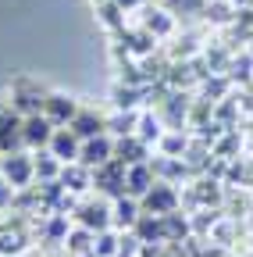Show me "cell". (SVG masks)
<instances>
[{"mask_svg": "<svg viewBox=\"0 0 253 257\" xmlns=\"http://www.w3.org/2000/svg\"><path fill=\"white\" fill-rule=\"evenodd\" d=\"M72 221L79 229H89L93 236L111 229V200L100 197V193H86V197H79L75 207H72Z\"/></svg>", "mask_w": 253, "mask_h": 257, "instance_id": "cell-1", "label": "cell"}, {"mask_svg": "<svg viewBox=\"0 0 253 257\" xmlns=\"http://www.w3.org/2000/svg\"><path fill=\"white\" fill-rule=\"evenodd\" d=\"M0 175H4L15 189H29L36 182V157H33V150L0 154Z\"/></svg>", "mask_w": 253, "mask_h": 257, "instance_id": "cell-2", "label": "cell"}, {"mask_svg": "<svg viewBox=\"0 0 253 257\" xmlns=\"http://www.w3.org/2000/svg\"><path fill=\"white\" fill-rule=\"evenodd\" d=\"M43 100H47V89L40 86V82H33V79H18L15 86H11V111H18L22 118H29V114H43Z\"/></svg>", "mask_w": 253, "mask_h": 257, "instance_id": "cell-3", "label": "cell"}, {"mask_svg": "<svg viewBox=\"0 0 253 257\" xmlns=\"http://www.w3.org/2000/svg\"><path fill=\"white\" fill-rule=\"evenodd\" d=\"M125 172H129V165L118 161V157H111L100 168H93V193H100V197H107V200L121 197L125 193Z\"/></svg>", "mask_w": 253, "mask_h": 257, "instance_id": "cell-4", "label": "cell"}, {"mask_svg": "<svg viewBox=\"0 0 253 257\" xmlns=\"http://www.w3.org/2000/svg\"><path fill=\"white\" fill-rule=\"evenodd\" d=\"M139 204H143V214H157V218H164V214H175V211H178L182 197H178V189H175L171 182H161V179H157V182L150 186V193H146Z\"/></svg>", "mask_w": 253, "mask_h": 257, "instance_id": "cell-5", "label": "cell"}, {"mask_svg": "<svg viewBox=\"0 0 253 257\" xmlns=\"http://www.w3.org/2000/svg\"><path fill=\"white\" fill-rule=\"evenodd\" d=\"M79 100L72 93H47V100H43V118L54 125V128H65L72 125V118L79 114Z\"/></svg>", "mask_w": 253, "mask_h": 257, "instance_id": "cell-6", "label": "cell"}, {"mask_svg": "<svg viewBox=\"0 0 253 257\" xmlns=\"http://www.w3.org/2000/svg\"><path fill=\"white\" fill-rule=\"evenodd\" d=\"M139 218H143V204H139L136 197L121 193V197L111 200V229H118V232H132Z\"/></svg>", "mask_w": 253, "mask_h": 257, "instance_id": "cell-7", "label": "cell"}, {"mask_svg": "<svg viewBox=\"0 0 253 257\" xmlns=\"http://www.w3.org/2000/svg\"><path fill=\"white\" fill-rule=\"evenodd\" d=\"M22 125L25 118L11 107L0 111V154H15V150H25V140H22Z\"/></svg>", "mask_w": 253, "mask_h": 257, "instance_id": "cell-8", "label": "cell"}, {"mask_svg": "<svg viewBox=\"0 0 253 257\" xmlns=\"http://www.w3.org/2000/svg\"><path fill=\"white\" fill-rule=\"evenodd\" d=\"M47 150L61 161V165H75L79 154H82V140L65 125V128H54V136H50V147H47Z\"/></svg>", "mask_w": 253, "mask_h": 257, "instance_id": "cell-9", "label": "cell"}, {"mask_svg": "<svg viewBox=\"0 0 253 257\" xmlns=\"http://www.w3.org/2000/svg\"><path fill=\"white\" fill-rule=\"evenodd\" d=\"M111 157H114V136L104 133V136H93V140L82 143L79 165H86V168H100V165H107Z\"/></svg>", "mask_w": 253, "mask_h": 257, "instance_id": "cell-10", "label": "cell"}, {"mask_svg": "<svg viewBox=\"0 0 253 257\" xmlns=\"http://www.w3.org/2000/svg\"><path fill=\"white\" fill-rule=\"evenodd\" d=\"M50 136H54V125L43 118V114H29L25 125H22V140H25V150H47L50 147Z\"/></svg>", "mask_w": 253, "mask_h": 257, "instance_id": "cell-11", "label": "cell"}, {"mask_svg": "<svg viewBox=\"0 0 253 257\" xmlns=\"http://www.w3.org/2000/svg\"><path fill=\"white\" fill-rule=\"evenodd\" d=\"M61 186L68 189V197H86V193H93V168H86V165H65V172H61V179H57Z\"/></svg>", "mask_w": 253, "mask_h": 257, "instance_id": "cell-12", "label": "cell"}, {"mask_svg": "<svg viewBox=\"0 0 253 257\" xmlns=\"http://www.w3.org/2000/svg\"><path fill=\"white\" fill-rule=\"evenodd\" d=\"M72 133L86 143V140H93V136H104L107 133V118L104 114H97V111H93V107H79V114L72 118Z\"/></svg>", "mask_w": 253, "mask_h": 257, "instance_id": "cell-13", "label": "cell"}, {"mask_svg": "<svg viewBox=\"0 0 253 257\" xmlns=\"http://www.w3.org/2000/svg\"><path fill=\"white\" fill-rule=\"evenodd\" d=\"M153 182H157V175H153V165H150V161H143V165H129V172H125V193L136 197V200L146 197Z\"/></svg>", "mask_w": 253, "mask_h": 257, "instance_id": "cell-14", "label": "cell"}, {"mask_svg": "<svg viewBox=\"0 0 253 257\" xmlns=\"http://www.w3.org/2000/svg\"><path fill=\"white\" fill-rule=\"evenodd\" d=\"M114 157L125 161V165H143V161H150V147L139 136H121L114 140Z\"/></svg>", "mask_w": 253, "mask_h": 257, "instance_id": "cell-15", "label": "cell"}, {"mask_svg": "<svg viewBox=\"0 0 253 257\" xmlns=\"http://www.w3.org/2000/svg\"><path fill=\"white\" fill-rule=\"evenodd\" d=\"M29 236L22 225H0V257H18L25 250Z\"/></svg>", "mask_w": 253, "mask_h": 257, "instance_id": "cell-16", "label": "cell"}, {"mask_svg": "<svg viewBox=\"0 0 253 257\" xmlns=\"http://www.w3.org/2000/svg\"><path fill=\"white\" fill-rule=\"evenodd\" d=\"M33 157H36V182H40V186H43V182H57V179H61L65 165H61V161H57L50 150H36Z\"/></svg>", "mask_w": 253, "mask_h": 257, "instance_id": "cell-17", "label": "cell"}, {"mask_svg": "<svg viewBox=\"0 0 253 257\" xmlns=\"http://www.w3.org/2000/svg\"><path fill=\"white\" fill-rule=\"evenodd\" d=\"M136 125H139V111H118V114L107 118V133H111L114 140L136 136Z\"/></svg>", "mask_w": 253, "mask_h": 257, "instance_id": "cell-18", "label": "cell"}, {"mask_svg": "<svg viewBox=\"0 0 253 257\" xmlns=\"http://www.w3.org/2000/svg\"><path fill=\"white\" fill-rule=\"evenodd\" d=\"M121 250V232L118 229H104L93 236V257H118Z\"/></svg>", "mask_w": 253, "mask_h": 257, "instance_id": "cell-19", "label": "cell"}, {"mask_svg": "<svg viewBox=\"0 0 253 257\" xmlns=\"http://www.w3.org/2000/svg\"><path fill=\"white\" fill-rule=\"evenodd\" d=\"M143 25H146V32H150L153 40H161V36H168V32L175 29V18H171L168 11H161V8H157V11H146Z\"/></svg>", "mask_w": 253, "mask_h": 257, "instance_id": "cell-20", "label": "cell"}, {"mask_svg": "<svg viewBox=\"0 0 253 257\" xmlns=\"http://www.w3.org/2000/svg\"><path fill=\"white\" fill-rule=\"evenodd\" d=\"M136 136H139L146 147H150V143H161V136H164V125H161V118H153V114H139Z\"/></svg>", "mask_w": 253, "mask_h": 257, "instance_id": "cell-21", "label": "cell"}, {"mask_svg": "<svg viewBox=\"0 0 253 257\" xmlns=\"http://www.w3.org/2000/svg\"><path fill=\"white\" fill-rule=\"evenodd\" d=\"M97 15H100V22H104L111 32H121V29H125V11L114 4V0H104V4H97Z\"/></svg>", "mask_w": 253, "mask_h": 257, "instance_id": "cell-22", "label": "cell"}, {"mask_svg": "<svg viewBox=\"0 0 253 257\" xmlns=\"http://www.w3.org/2000/svg\"><path fill=\"white\" fill-rule=\"evenodd\" d=\"M65 246H68V253L86 257V253H93V232H89V229H79V225H75V232H68Z\"/></svg>", "mask_w": 253, "mask_h": 257, "instance_id": "cell-23", "label": "cell"}, {"mask_svg": "<svg viewBox=\"0 0 253 257\" xmlns=\"http://www.w3.org/2000/svg\"><path fill=\"white\" fill-rule=\"evenodd\" d=\"M111 96H114V100H111L114 111H136V107H139V89H136V86H121V82H118Z\"/></svg>", "mask_w": 253, "mask_h": 257, "instance_id": "cell-24", "label": "cell"}, {"mask_svg": "<svg viewBox=\"0 0 253 257\" xmlns=\"http://www.w3.org/2000/svg\"><path fill=\"white\" fill-rule=\"evenodd\" d=\"M157 150H161L164 157H182V150H185V136H178V133H164L161 143H157Z\"/></svg>", "mask_w": 253, "mask_h": 257, "instance_id": "cell-25", "label": "cell"}, {"mask_svg": "<svg viewBox=\"0 0 253 257\" xmlns=\"http://www.w3.org/2000/svg\"><path fill=\"white\" fill-rule=\"evenodd\" d=\"M15 193H18V189H15V186H11V182H8L4 175H0V211L15 204Z\"/></svg>", "mask_w": 253, "mask_h": 257, "instance_id": "cell-26", "label": "cell"}, {"mask_svg": "<svg viewBox=\"0 0 253 257\" xmlns=\"http://www.w3.org/2000/svg\"><path fill=\"white\" fill-rule=\"evenodd\" d=\"M114 4H118L121 11H136V8L143 4V0H114Z\"/></svg>", "mask_w": 253, "mask_h": 257, "instance_id": "cell-27", "label": "cell"}, {"mask_svg": "<svg viewBox=\"0 0 253 257\" xmlns=\"http://www.w3.org/2000/svg\"><path fill=\"white\" fill-rule=\"evenodd\" d=\"M93 4H104V0H93Z\"/></svg>", "mask_w": 253, "mask_h": 257, "instance_id": "cell-28", "label": "cell"}]
</instances>
